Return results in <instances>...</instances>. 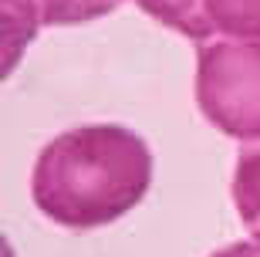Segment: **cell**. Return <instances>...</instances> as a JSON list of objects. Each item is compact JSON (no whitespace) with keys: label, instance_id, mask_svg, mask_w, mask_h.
<instances>
[{"label":"cell","instance_id":"1","mask_svg":"<svg viewBox=\"0 0 260 257\" xmlns=\"http://www.w3.org/2000/svg\"><path fill=\"white\" fill-rule=\"evenodd\" d=\"M152 186V153L125 125H78L41 149L30 173L34 207L61 227L115 223Z\"/></svg>","mask_w":260,"mask_h":257},{"label":"cell","instance_id":"2","mask_svg":"<svg viewBox=\"0 0 260 257\" xmlns=\"http://www.w3.org/2000/svg\"><path fill=\"white\" fill-rule=\"evenodd\" d=\"M196 105L223 135L260 142V41H203L196 51Z\"/></svg>","mask_w":260,"mask_h":257},{"label":"cell","instance_id":"3","mask_svg":"<svg viewBox=\"0 0 260 257\" xmlns=\"http://www.w3.org/2000/svg\"><path fill=\"white\" fill-rule=\"evenodd\" d=\"M115 7L118 0H4V71L10 75L14 61L41 27L88 24Z\"/></svg>","mask_w":260,"mask_h":257},{"label":"cell","instance_id":"4","mask_svg":"<svg viewBox=\"0 0 260 257\" xmlns=\"http://www.w3.org/2000/svg\"><path fill=\"white\" fill-rule=\"evenodd\" d=\"M213 34L233 41H260V0H203Z\"/></svg>","mask_w":260,"mask_h":257},{"label":"cell","instance_id":"5","mask_svg":"<svg viewBox=\"0 0 260 257\" xmlns=\"http://www.w3.org/2000/svg\"><path fill=\"white\" fill-rule=\"evenodd\" d=\"M233 207L253 234H260V146H247L233 166Z\"/></svg>","mask_w":260,"mask_h":257},{"label":"cell","instance_id":"6","mask_svg":"<svg viewBox=\"0 0 260 257\" xmlns=\"http://www.w3.org/2000/svg\"><path fill=\"white\" fill-rule=\"evenodd\" d=\"M132 4L142 7L152 20L179 31V34H186V38L200 41V44L210 41V34H213L210 20H206V14H203V0H132Z\"/></svg>","mask_w":260,"mask_h":257},{"label":"cell","instance_id":"7","mask_svg":"<svg viewBox=\"0 0 260 257\" xmlns=\"http://www.w3.org/2000/svg\"><path fill=\"white\" fill-rule=\"evenodd\" d=\"M210 257H260V234L253 240H237V244L216 250V254H210Z\"/></svg>","mask_w":260,"mask_h":257}]
</instances>
